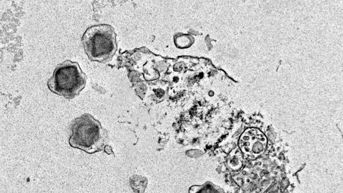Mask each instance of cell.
<instances>
[{
    "label": "cell",
    "mask_w": 343,
    "mask_h": 193,
    "mask_svg": "<svg viewBox=\"0 0 343 193\" xmlns=\"http://www.w3.org/2000/svg\"><path fill=\"white\" fill-rule=\"evenodd\" d=\"M69 144L72 147L92 154L102 150L107 139V132L100 122L85 113L71 123Z\"/></svg>",
    "instance_id": "1"
},
{
    "label": "cell",
    "mask_w": 343,
    "mask_h": 193,
    "mask_svg": "<svg viewBox=\"0 0 343 193\" xmlns=\"http://www.w3.org/2000/svg\"><path fill=\"white\" fill-rule=\"evenodd\" d=\"M116 37L110 25L100 24L89 27L81 38L89 59L100 63L111 61L117 49Z\"/></svg>",
    "instance_id": "2"
},
{
    "label": "cell",
    "mask_w": 343,
    "mask_h": 193,
    "mask_svg": "<svg viewBox=\"0 0 343 193\" xmlns=\"http://www.w3.org/2000/svg\"><path fill=\"white\" fill-rule=\"evenodd\" d=\"M86 79L77 62L67 60L57 65L47 85L52 93L71 99L84 89Z\"/></svg>",
    "instance_id": "3"
}]
</instances>
